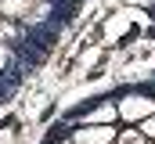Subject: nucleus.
<instances>
[{
	"label": "nucleus",
	"instance_id": "nucleus-2",
	"mask_svg": "<svg viewBox=\"0 0 155 144\" xmlns=\"http://www.w3.org/2000/svg\"><path fill=\"white\" fill-rule=\"evenodd\" d=\"M141 133H144V137H155V119H152V123H144V130H141Z\"/></svg>",
	"mask_w": 155,
	"mask_h": 144
},
{
	"label": "nucleus",
	"instance_id": "nucleus-1",
	"mask_svg": "<svg viewBox=\"0 0 155 144\" xmlns=\"http://www.w3.org/2000/svg\"><path fill=\"white\" fill-rule=\"evenodd\" d=\"M119 144H148V141H144V137H137L134 130H126V133L119 137Z\"/></svg>",
	"mask_w": 155,
	"mask_h": 144
}]
</instances>
